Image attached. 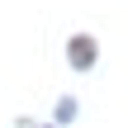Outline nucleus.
I'll return each instance as SVG.
<instances>
[{"label":"nucleus","mask_w":128,"mask_h":128,"mask_svg":"<svg viewBox=\"0 0 128 128\" xmlns=\"http://www.w3.org/2000/svg\"><path fill=\"white\" fill-rule=\"evenodd\" d=\"M71 62H76V66H90V62H95V43H90V38H76V43H71Z\"/></svg>","instance_id":"nucleus-1"}]
</instances>
